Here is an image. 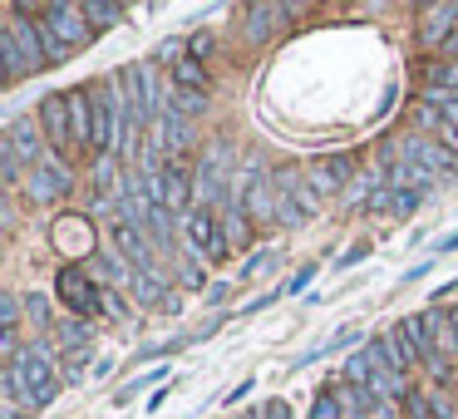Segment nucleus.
<instances>
[{
	"mask_svg": "<svg viewBox=\"0 0 458 419\" xmlns=\"http://www.w3.org/2000/svg\"><path fill=\"white\" fill-rule=\"evenodd\" d=\"M419 198H424V192H414V188H394V208H389V212H399V218H409V212L419 208Z\"/></svg>",
	"mask_w": 458,
	"mask_h": 419,
	"instance_id": "nucleus-29",
	"label": "nucleus"
},
{
	"mask_svg": "<svg viewBox=\"0 0 458 419\" xmlns=\"http://www.w3.org/2000/svg\"><path fill=\"white\" fill-rule=\"evenodd\" d=\"M70 188H74V173L60 153H45L35 168H25V192H30V202H64Z\"/></svg>",
	"mask_w": 458,
	"mask_h": 419,
	"instance_id": "nucleus-6",
	"label": "nucleus"
},
{
	"mask_svg": "<svg viewBox=\"0 0 458 419\" xmlns=\"http://www.w3.org/2000/svg\"><path fill=\"white\" fill-rule=\"evenodd\" d=\"M89 271L104 281H114V286H133V277H139V267H133L129 257H119V252H114V257H94Z\"/></svg>",
	"mask_w": 458,
	"mask_h": 419,
	"instance_id": "nucleus-18",
	"label": "nucleus"
},
{
	"mask_svg": "<svg viewBox=\"0 0 458 419\" xmlns=\"http://www.w3.org/2000/svg\"><path fill=\"white\" fill-rule=\"evenodd\" d=\"M94 350V346H89ZM89 350H74L70 360H64V385H80L84 380V365H89Z\"/></svg>",
	"mask_w": 458,
	"mask_h": 419,
	"instance_id": "nucleus-26",
	"label": "nucleus"
},
{
	"mask_svg": "<svg viewBox=\"0 0 458 419\" xmlns=\"http://www.w3.org/2000/svg\"><path fill=\"white\" fill-rule=\"evenodd\" d=\"M208 55H212V35H208V30L188 35V60H202V64H208Z\"/></svg>",
	"mask_w": 458,
	"mask_h": 419,
	"instance_id": "nucleus-28",
	"label": "nucleus"
},
{
	"mask_svg": "<svg viewBox=\"0 0 458 419\" xmlns=\"http://www.w3.org/2000/svg\"><path fill=\"white\" fill-rule=\"evenodd\" d=\"M25 316L35 321V326H50V296H40V291H30V296H21Z\"/></svg>",
	"mask_w": 458,
	"mask_h": 419,
	"instance_id": "nucleus-25",
	"label": "nucleus"
},
{
	"mask_svg": "<svg viewBox=\"0 0 458 419\" xmlns=\"http://www.w3.org/2000/svg\"><path fill=\"white\" fill-rule=\"evenodd\" d=\"M291 15H296L291 5H247V40L267 45L281 30V21H291Z\"/></svg>",
	"mask_w": 458,
	"mask_h": 419,
	"instance_id": "nucleus-14",
	"label": "nucleus"
},
{
	"mask_svg": "<svg viewBox=\"0 0 458 419\" xmlns=\"http://www.w3.org/2000/svg\"><path fill=\"white\" fill-rule=\"evenodd\" d=\"M11 365H15V375H21V385H25V405L30 409H45L55 395H60V370H55V360H50V350L35 340V346H21L11 355Z\"/></svg>",
	"mask_w": 458,
	"mask_h": 419,
	"instance_id": "nucleus-1",
	"label": "nucleus"
},
{
	"mask_svg": "<svg viewBox=\"0 0 458 419\" xmlns=\"http://www.w3.org/2000/svg\"><path fill=\"white\" fill-rule=\"evenodd\" d=\"M271 261H276V252H257V257L247 261V271H242V277H257V271H267Z\"/></svg>",
	"mask_w": 458,
	"mask_h": 419,
	"instance_id": "nucleus-33",
	"label": "nucleus"
},
{
	"mask_svg": "<svg viewBox=\"0 0 458 419\" xmlns=\"http://www.w3.org/2000/svg\"><path fill=\"white\" fill-rule=\"evenodd\" d=\"M428 370H434V375H438V385H444V380H448V375H454V360H448V355H444V350H438V355H434V360H428Z\"/></svg>",
	"mask_w": 458,
	"mask_h": 419,
	"instance_id": "nucleus-32",
	"label": "nucleus"
},
{
	"mask_svg": "<svg viewBox=\"0 0 458 419\" xmlns=\"http://www.w3.org/2000/svg\"><path fill=\"white\" fill-rule=\"evenodd\" d=\"M168 80H173V90H182V94H208V64L182 55V60L168 70Z\"/></svg>",
	"mask_w": 458,
	"mask_h": 419,
	"instance_id": "nucleus-17",
	"label": "nucleus"
},
{
	"mask_svg": "<svg viewBox=\"0 0 458 419\" xmlns=\"http://www.w3.org/2000/svg\"><path fill=\"white\" fill-rule=\"evenodd\" d=\"M133 296L148 301V306H163V301L173 296V291H168V271H163V267H139V277H133Z\"/></svg>",
	"mask_w": 458,
	"mask_h": 419,
	"instance_id": "nucleus-16",
	"label": "nucleus"
},
{
	"mask_svg": "<svg viewBox=\"0 0 458 419\" xmlns=\"http://www.w3.org/2000/svg\"><path fill=\"white\" fill-rule=\"evenodd\" d=\"M365 350H369V355H375L385 370H394V375H404V370L414 365V355H409V346L399 340V330H389V336H369Z\"/></svg>",
	"mask_w": 458,
	"mask_h": 419,
	"instance_id": "nucleus-15",
	"label": "nucleus"
},
{
	"mask_svg": "<svg viewBox=\"0 0 458 419\" xmlns=\"http://www.w3.org/2000/svg\"><path fill=\"white\" fill-rule=\"evenodd\" d=\"M50 242H55V252L60 257H84V261H94V227L84 218H60L55 222V232H50Z\"/></svg>",
	"mask_w": 458,
	"mask_h": 419,
	"instance_id": "nucleus-11",
	"label": "nucleus"
},
{
	"mask_svg": "<svg viewBox=\"0 0 458 419\" xmlns=\"http://www.w3.org/2000/svg\"><path fill=\"white\" fill-rule=\"evenodd\" d=\"M104 316H114V321H119V316H129V301L119 296V286H109V291H104Z\"/></svg>",
	"mask_w": 458,
	"mask_h": 419,
	"instance_id": "nucleus-30",
	"label": "nucleus"
},
{
	"mask_svg": "<svg viewBox=\"0 0 458 419\" xmlns=\"http://www.w3.org/2000/svg\"><path fill=\"white\" fill-rule=\"evenodd\" d=\"M261 419H291L286 399H267V405H261Z\"/></svg>",
	"mask_w": 458,
	"mask_h": 419,
	"instance_id": "nucleus-34",
	"label": "nucleus"
},
{
	"mask_svg": "<svg viewBox=\"0 0 458 419\" xmlns=\"http://www.w3.org/2000/svg\"><path fill=\"white\" fill-rule=\"evenodd\" d=\"M84 15H89L94 30H109V25L123 21V5H114V0H84Z\"/></svg>",
	"mask_w": 458,
	"mask_h": 419,
	"instance_id": "nucleus-21",
	"label": "nucleus"
},
{
	"mask_svg": "<svg viewBox=\"0 0 458 419\" xmlns=\"http://www.w3.org/2000/svg\"><path fill=\"white\" fill-rule=\"evenodd\" d=\"M148 192H153V202H158V208L182 212V218H188V212H192V198H198V178H192L188 158H173L163 173H153V178H148Z\"/></svg>",
	"mask_w": 458,
	"mask_h": 419,
	"instance_id": "nucleus-4",
	"label": "nucleus"
},
{
	"mask_svg": "<svg viewBox=\"0 0 458 419\" xmlns=\"http://www.w3.org/2000/svg\"><path fill=\"white\" fill-rule=\"evenodd\" d=\"M458 35V5H428L424 15H419V40L424 45H444Z\"/></svg>",
	"mask_w": 458,
	"mask_h": 419,
	"instance_id": "nucleus-13",
	"label": "nucleus"
},
{
	"mask_svg": "<svg viewBox=\"0 0 458 419\" xmlns=\"http://www.w3.org/2000/svg\"><path fill=\"white\" fill-rule=\"evenodd\" d=\"M379 188H385L379 178H355V183H350V192H345V202H350V208H375Z\"/></svg>",
	"mask_w": 458,
	"mask_h": 419,
	"instance_id": "nucleus-23",
	"label": "nucleus"
},
{
	"mask_svg": "<svg viewBox=\"0 0 458 419\" xmlns=\"http://www.w3.org/2000/svg\"><path fill=\"white\" fill-rule=\"evenodd\" d=\"M399 149H404V163H414V168L434 173V178H444V173H454V168H458L454 153H448L438 139H428V133H409V139L399 143Z\"/></svg>",
	"mask_w": 458,
	"mask_h": 419,
	"instance_id": "nucleus-9",
	"label": "nucleus"
},
{
	"mask_svg": "<svg viewBox=\"0 0 458 419\" xmlns=\"http://www.w3.org/2000/svg\"><path fill=\"white\" fill-rule=\"evenodd\" d=\"M428 409H434V405H424V399H419V395L409 399V415H414V419H428Z\"/></svg>",
	"mask_w": 458,
	"mask_h": 419,
	"instance_id": "nucleus-36",
	"label": "nucleus"
},
{
	"mask_svg": "<svg viewBox=\"0 0 458 419\" xmlns=\"http://www.w3.org/2000/svg\"><path fill=\"white\" fill-rule=\"evenodd\" d=\"M5 149L15 153V158L25 163V168H35V163L45 158V129H40V119H30V114H21V119H11L5 124Z\"/></svg>",
	"mask_w": 458,
	"mask_h": 419,
	"instance_id": "nucleus-8",
	"label": "nucleus"
},
{
	"mask_svg": "<svg viewBox=\"0 0 458 419\" xmlns=\"http://www.w3.org/2000/svg\"><path fill=\"white\" fill-rule=\"evenodd\" d=\"M365 252H369V247H365V242H360V247H350V252H345V257H340V261H335V267H355V261H360V257H365Z\"/></svg>",
	"mask_w": 458,
	"mask_h": 419,
	"instance_id": "nucleus-35",
	"label": "nucleus"
},
{
	"mask_svg": "<svg viewBox=\"0 0 458 419\" xmlns=\"http://www.w3.org/2000/svg\"><path fill=\"white\" fill-rule=\"evenodd\" d=\"M55 296L64 301V311H70L74 321L104 316V291H99V281H94L89 267H64L60 277H55Z\"/></svg>",
	"mask_w": 458,
	"mask_h": 419,
	"instance_id": "nucleus-3",
	"label": "nucleus"
},
{
	"mask_svg": "<svg viewBox=\"0 0 458 419\" xmlns=\"http://www.w3.org/2000/svg\"><path fill=\"white\" fill-rule=\"evenodd\" d=\"M310 419H345V399H340L335 389H320V395L310 399Z\"/></svg>",
	"mask_w": 458,
	"mask_h": 419,
	"instance_id": "nucleus-24",
	"label": "nucleus"
},
{
	"mask_svg": "<svg viewBox=\"0 0 458 419\" xmlns=\"http://www.w3.org/2000/svg\"><path fill=\"white\" fill-rule=\"evenodd\" d=\"M109 242H114V252H119V257L133 261V267H158V261H153V237L143 227H133V222L114 218L109 222Z\"/></svg>",
	"mask_w": 458,
	"mask_h": 419,
	"instance_id": "nucleus-10",
	"label": "nucleus"
},
{
	"mask_svg": "<svg viewBox=\"0 0 458 419\" xmlns=\"http://www.w3.org/2000/svg\"><path fill=\"white\" fill-rule=\"evenodd\" d=\"M182 242H188V252L198 261H222L232 252L227 227H222V212L217 208H202V202L182 218Z\"/></svg>",
	"mask_w": 458,
	"mask_h": 419,
	"instance_id": "nucleus-2",
	"label": "nucleus"
},
{
	"mask_svg": "<svg viewBox=\"0 0 458 419\" xmlns=\"http://www.w3.org/2000/svg\"><path fill=\"white\" fill-rule=\"evenodd\" d=\"M310 183H316L320 198H326V192H350V183H355V158H345V153H326V158L310 163Z\"/></svg>",
	"mask_w": 458,
	"mask_h": 419,
	"instance_id": "nucleus-12",
	"label": "nucleus"
},
{
	"mask_svg": "<svg viewBox=\"0 0 458 419\" xmlns=\"http://www.w3.org/2000/svg\"><path fill=\"white\" fill-rule=\"evenodd\" d=\"M55 340H60L70 355H74V350H89V326L70 316V321H60V326H55Z\"/></svg>",
	"mask_w": 458,
	"mask_h": 419,
	"instance_id": "nucleus-20",
	"label": "nucleus"
},
{
	"mask_svg": "<svg viewBox=\"0 0 458 419\" xmlns=\"http://www.w3.org/2000/svg\"><path fill=\"white\" fill-rule=\"evenodd\" d=\"M192 261H198V257H188V267H178V281L188 291H202V281H208V277H202V267H192Z\"/></svg>",
	"mask_w": 458,
	"mask_h": 419,
	"instance_id": "nucleus-31",
	"label": "nucleus"
},
{
	"mask_svg": "<svg viewBox=\"0 0 458 419\" xmlns=\"http://www.w3.org/2000/svg\"><path fill=\"white\" fill-rule=\"evenodd\" d=\"M40 25L45 35L64 45V50H80V45L94 40V25L84 15V5H70V0H55V5H40Z\"/></svg>",
	"mask_w": 458,
	"mask_h": 419,
	"instance_id": "nucleus-5",
	"label": "nucleus"
},
{
	"mask_svg": "<svg viewBox=\"0 0 458 419\" xmlns=\"http://www.w3.org/2000/svg\"><path fill=\"white\" fill-rule=\"evenodd\" d=\"M222 227H227L232 247H247V242H251V218H247L242 202H227V208H222Z\"/></svg>",
	"mask_w": 458,
	"mask_h": 419,
	"instance_id": "nucleus-19",
	"label": "nucleus"
},
{
	"mask_svg": "<svg viewBox=\"0 0 458 419\" xmlns=\"http://www.w3.org/2000/svg\"><path fill=\"white\" fill-rule=\"evenodd\" d=\"M202 109H208V94H182V90L168 94V114H178V119H198Z\"/></svg>",
	"mask_w": 458,
	"mask_h": 419,
	"instance_id": "nucleus-22",
	"label": "nucleus"
},
{
	"mask_svg": "<svg viewBox=\"0 0 458 419\" xmlns=\"http://www.w3.org/2000/svg\"><path fill=\"white\" fill-rule=\"evenodd\" d=\"M35 119H40V129H45V139L55 143V153H60L64 163L74 158V119H70V94H45L40 99V109H35Z\"/></svg>",
	"mask_w": 458,
	"mask_h": 419,
	"instance_id": "nucleus-7",
	"label": "nucleus"
},
{
	"mask_svg": "<svg viewBox=\"0 0 458 419\" xmlns=\"http://www.w3.org/2000/svg\"><path fill=\"white\" fill-rule=\"evenodd\" d=\"M434 415H438V419H448V415H454V409H448V395H434Z\"/></svg>",
	"mask_w": 458,
	"mask_h": 419,
	"instance_id": "nucleus-37",
	"label": "nucleus"
},
{
	"mask_svg": "<svg viewBox=\"0 0 458 419\" xmlns=\"http://www.w3.org/2000/svg\"><path fill=\"white\" fill-rule=\"evenodd\" d=\"M438 350H458V306L444 311V336H438Z\"/></svg>",
	"mask_w": 458,
	"mask_h": 419,
	"instance_id": "nucleus-27",
	"label": "nucleus"
}]
</instances>
